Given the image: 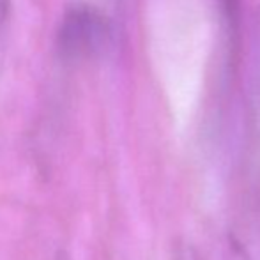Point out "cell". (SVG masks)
Instances as JSON below:
<instances>
[{"label": "cell", "mask_w": 260, "mask_h": 260, "mask_svg": "<svg viewBox=\"0 0 260 260\" xmlns=\"http://www.w3.org/2000/svg\"><path fill=\"white\" fill-rule=\"evenodd\" d=\"M113 36V18L89 6L71 2L58 23L57 50L68 60L94 57L108 48Z\"/></svg>", "instance_id": "obj_1"}, {"label": "cell", "mask_w": 260, "mask_h": 260, "mask_svg": "<svg viewBox=\"0 0 260 260\" xmlns=\"http://www.w3.org/2000/svg\"><path fill=\"white\" fill-rule=\"evenodd\" d=\"M248 105H250L251 124L257 135L260 133V6L257 9L253 39H251L250 68H248Z\"/></svg>", "instance_id": "obj_2"}, {"label": "cell", "mask_w": 260, "mask_h": 260, "mask_svg": "<svg viewBox=\"0 0 260 260\" xmlns=\"http://www.w3.org/2000/svg\"><path fill=\"white\" fill-rule=\"evenodd\" d=\"M9 18H11V0H0V64H2L4 52H6V45H7Z\"/></svg>", "instance_id": "obj_3"}, {"label": "cell", "mask_w": 260, "mask_h": 260, "mask_svg": "<svg viewBox=\"0 0 260 260\" xmlns=\"http://www.w3.org/2000/svg\"><path fill=\"white\" fill-rule=\"evenodd\" d=\"M73 2H78L83 4V6L92 7V9H98L115 20V11L119 9L120 0H73Z\"/></svg>", "instance_id": "obj_4"}, {"label": "cell", "mask_w": 260, "mask_h": 260, "mask_svg": "<svg viewBox=\"0 0 260 260\" xmlns=\"http://www.w3.org/2000/svg\"><path fill=\"white\" fill-rule=\"evenodd\" d=\"M225 260H250V257H248L246 251L239 246V243H234V241H230L229 253H226Z\"/></svg>", "instance_id": "obj_5"}]
</instances>
